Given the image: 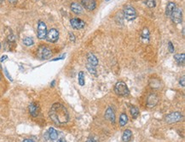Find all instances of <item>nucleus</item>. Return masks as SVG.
<instances>
[{
	"label": "nucleus",
	"instance_id": "f257e3e1",
	"mask_svg": "<svg viewBox=\"0 0 185 142\" xmlns=\"http://www.w3.org/2000/svg\"><path fill=\"white\" fill-rule=\"evenodd\" d=\"M49 116L56 125H63L69 121V113L67 108L60 103L53 104L50 110Z\"/></svg>",
	"mask_w": 185,
	"mask_h": 142
},
{
	"label": "nucleus",
	"instance_id": "f03ea898",
	"mask_svg": "<svg viewBox=\"0 0 185 142\" xmlns=\"http://www.w3.org/2000/svg\"><path fill=\"white\" fill-rule=\"evenodd\" d=\"M114 92L118 96L126 97L130 94V90L124 81H118L114 86Z\"/></svg>",
	"mask_w": 185,
	"mask_h": 142
},
{
	"label": "nucleus",
	"instance_id": "7ed1b4c3",
	"mask_svg": "<svg viewBox=\"0 0 185 142\" xmlns=\"http://www.w3.org/2000/svg\"><path fill=\"white\" fill-rule=\"evenodd\" d=\"M123 14H124L125 19H126L129 22L134 21L136 18V16H137V14H136L135 8H133L131 5H127V6H125L124 8Z\"/></svg>",
	"mask_w": 185,
	"mask_h": 142
},
{
	"label": "nucleus",
	"instance_id": "20e7f679",
	"mask_svg": "<svg viewBox=\"0 0 185 142\" xmlns=\"http://www.w3.org/2000/svg\"><path fill=\"white\" fill-rule=\"evenodd\" d=\"M183 118H184V116H183L181 112L175 111V112H172L171 114L166 116V122L167 123H169V124H172V123H176V122H178L182 121Z\"/></svg>",
	"mask_w": 185,
	"mask_h": 142
},
{
	"label": "nucleus",
	"instance_id": "39448f33",
	"mask_svg": "<svg viewBox=\"0 0 185 142\" xmlns=\"http://www.w3.org/2000/svg\"><path fill=\"white\" fill-rule=\"evenodd\" d=\"M37 55L41 59H48L52 56V52L49 47L43 45V46H40L38 49Z\"/></svg>",
	"mask_w": 185,
	"mask_h": 142
},
{
	"label": "nucleus",
	"instance_id": "423d86ee",
	"mask_svg": "<svg viewBox=\"0 0 185 142\" xmlns=\"http://www.w3.org/2000/svg\"><path fill=\"white\" fill-rule=\"evenodd\" d=\"M172 18V21L175 24H179L183 21V12L182 10L178 7H176L173 10V12L170 16Z\"/></svg>",
	"mask_w": 185,
	"mask_h": 142
},
{
	"label": "nucleus",
	"instance_id": "0eeeda50",
	"mask_svg": "<svg viewBox=\"0 0 185 142\" xmlns=\"http://www.w3.org/2000/svg\"><path fill=\"white\" fill-rule=\"evenodd\" d=\"M47 27H46V24L42 22V21H39V23H38V30H37V35H38V38L39 39H44L46 38V34H47Z\"/></svg>",
	"mask_w": 185,
	"mask_h": 142
},
{
	"label": "nucleus",
	"instance_id": "6e6552de",
	"mask_svg": "<svg viewBox=\"0 0 185 142\" xmlns=\"http://www.w3.org/2000/svg\"><path fill=\"white\" fill-rule=\"evenodd\" d=\"M46 40L48 42H51V43H55L56 42L58 39H59V32L57 29L55 28H51L49 30V32H47V34H46Z\"/></svg>",
	"mask_w": 185,
	"mask_h": 142
},
{
	"label": "nucleus",
	"instance_id": "1a4fd4ad",
	"mask_svg": "<svg viewBox=\"0 0 185 142\" xmlns=\"http://www.w3.org/2000/svg\"><path fill=\"white\" fill-rule=\"evenodd\" d=\"M159 96L156 93H151V94L148 95V97L147 99V105L149 108L155 107L159 103Z\"/></svg>",
	"mask_w": 185,
	"mask_h": 142
},
{
	"label": "nucleus",
	"instance_id": "9d476101",
	"mask_svg": "<svg viewBox=\"0 0 185 142\" xmlns=\"http://www.w3.org/2000/svg\"><path fill=\"white\" fill-rule=\"evenodd\" d=\"M70 24H71V26H72L73 28L78 29V30L82 29V28H84L85 27V22L83 20L79 19V18H73V19H71Z\"/></svg>",
	"mask_w": 185,
	"mask_h": 142
},
{
	"label": "nucleus",
	"instance_id": "9b49d317",
	"mask_svg": "<svg viewBox=\"0 0 185 142\" xmlns=\"http://www.w3.org/2000/svg\"><path fill=\"white\" fill-rule=\"evenodd\" d=\"M81 3L83 7L89 11H92L96 7V3L95 0H81Z\"/></svg>",
	"mask_w": 185,
	"mask_h": 142
},
{
	"label": "nucleus",
	"instance_id": "f8f14e48",
	"mask_svg": "<svg viewBox=\"0 0 185 142\" xmlns=\"http://www.w3.org/2000/svg\"><path fill=\"white\" fill-rule=\"evenodd\" d=\"M28 110H29L30 115L33 117L38 116L39 113V106L38 104L35 103V102H33V103L30 104V105L28 107Z\"/></svg>",
	"mask_w": 185,
	"mask_h": 142
},
{
	"label": "nucleus",
	"instance_id": "ddd939ff",
	"mask_svg": "<svg viewBox=\"0 0 185 142\" xmlns=\"http://www.w3.org/2000/svg\"><path fill=\"white\" fill-rule=\"evenodd\" d=\"M106 120L109 121L112 123L115 122V113L114 111V110L111 107H108L105 111V115H104Z\"/></svg>",
	"mask_w": 185,
	"mask_h": 142
},
{
	"label": "nucleus",
	"instance_id": "4468645a",
	"mask_svg": "<svg viewBox=\"0 0 185 142\" xmlns=\"http://www.w3.org/2000/svg\"><path fill=\"white\" fill-rule=\"evenodd\" d=\"M161 84H162V83H161V80H160L159 78L154 77L151 78V79L149 80V86H150L152 88H154V89H159V88L162 87Z\"/></svg>",
	"mask_w": 185,
	"mask_h": 142
},
{
	"label": "nucleus",
	"instance_id": "2eb2a0df",
	"mask_svg": "<svg viewBox=\"0 0 185 142\" xmlns=\"http://www.w3.org/2000/svg\"><path fill=\"white\" fill-rule=\"evenodd\" d=\"M71 8V10L73 12V13L77 14V15H79L83 12V7L81 6V4H79V3H73L70 6Z\"/></svg>",
	"mask_w": 185,
	"mask_h": 142
},
{
	"label": "nucleus",
	"instance_id": "dca6fc26",
	"mask_svg": "<svg viewBox=\"0 0 185 142\" xmlns=\"http://www.w3.org/2000/svg\"><path fill=\"white\" fill-rule=\"evenodd\" d=\"M87 60H88V64L92 65L94 67H96L98 65V59L93 53L87 54Z\"/></svg>",
	"mask_w": 185,
	"mask_h": 142
},
{
	"label": "nucleus",
	"instance_id": "f3484780",
	"mask_svg": "<svg viewBox=\"0 0 185 142\" xmlns=\"http://www.w3.org/2000/svg\"><path fill=\"white\" fill-rule=\"evenodd\" d=\"M176 3H173V2H169L166 5V16H171V15L173 12L174 9L176 8Z\"/></svg>",
	"mask_w": 185,
	"mask_h": 142
},
{
	"label": "nucleus",
	"instance_id": "a211bd4d",
	"mask_svg": "<svg viewBox=\"0 0 185 142\" xmlns=\"http://www.w3.org/2000/svg\"><path fill=\"white\" fill-rule=\"evenodd\" d=\"M132 137V132L131 129H125L122 135V140L124 142H130Z\"/></svg>",
	"mask_w": 185,
	"mask_h": 142
},
{
	"label": "nucleus",
	"instance_id": "6ab92c4d",
	"mask_svg": "<svg viewBox=\"0 0 185 142\" xmlns=\"http://www.w3.org/2000/svg\"><path fill=\"white\" fill-rule=\"evenodd\" d=\"M174 59L179 65H184L185 63V55L184 53L182 54H176L174 55Z\"/></svg>",
	"mask_w": 185,
	"mask_h": 142
},
{
	"label": "nucleus",
	"instance_id": "aec40b11",
	"mask_svg": "<svg viewBox=\"0 0 185 142\" xmlns=\"http://www.w3.org/2000/svg\"><path fill=\"white\" fill-rule=\"evenodd\" d=\"M48 134L49 137L51 141H55L58 138V132L54 129V128H50L49 131H48Z\"/></svg>",
	"mask_w": 185,
	"mask_h": 142
},
{
	"label": "nucleus",
	"instance_id": "412c9836",
	"mask_svg": "<svg viewBox=\"0 0 185 142\" xmlns=\"http://www.w3.org/2000/svg\"><path fill=\"white\" fill-rule=\"evenodd\" d=\"M128 122V116L125 113H122L119 116V126L120 127H124L126 125V123Z\"/></svg>",
	"mask_w": 185,
	"mask_h": 142
},
{
	"label": "nucleus",
	"instance_id": "4be33fe9",
	"mask_svg": "<svg viewBox=\"0 0 185 142\" xmlns=\"http://www.w3.org/2000/svg\"><path fill=\"white\" fill-rule=\"evenodd\" d=\"M130 112H131V115H132L133 119H136L137 116H139V111H138V109H137L136 106H134V105H131V106H130Z\"/></svg>",
	"mask_w": 185,
	"mask_h": 142
},
{
	"label": "nucleus",
	"instance_id": "5701e85b",
	"mask_svg": "<svg viewBox=\"0 0 185 142\" xmlns=\"http://www.w3.org/2000/svg\"><path fill=\"white\" fill-rule=\"evenodd\" d=\"M78 80H79V84L80 86H84L85 84V74L83 71H80L78 76Z\"/></svg>",
	"mask_w": 185,
	"mask_h": 142
},
{
	"label": "nucleus",
	"instance_id": "b1692460",
	"mask_svg": "<svg viewBox=\"0 0 185 142\" xmlns=\"http://www.w3.org/2000/svg\"><path fill=\"white\" fill-rule=\"evenodd\" d=\"M23 44L26 46H31L34 44V41H33V39L31 38V37H26L25 39H23Z\"/></svg>",
	"mask_w": 185,
	"mask_h": 142
},
{
	"label": "nucleus",
	"instance_id": "393cba45",
	"mask_svg": "<svg viewBox=\"0 0 185 142\" xmlns=\"http://www.w3.org/2000/svg\"><path fill=\"white\" fill-rule=\"evenodd\" d=\"M149 36H150V34H149V31L148 28H144L143 30V33H142V39H144V40H148L149 39Z\"/></svg>",
	"mask_w": 185,
	"mask_h": 142
},
{
	"label": "nucleus",
	"instance_id": "a878e982",
	"mask_svg": "<svg viewBox=\"0 0 185 142\" xmlns=\"http://www.w3.org/2000/svg\"><path fill=\"white\" fill-rule=\"evenodd\" d=\"M145 4L150 9L152 8H155L156 6V3H155V0H146L145 1Z\"/></svg>",
	"mask_w": 185,
	"mask_h": 142
},
{
	"label": "nucleus",
	"instance_id": "bb28decb",
	"mask_svg": "<svg viewBox=\"0 0 185 142\" xmlns=\"http://www.w3.org/2000/svg\"><path fill=\"white\" fill-rule=\"evenodd\" d=\"M86 69H87V70H88L91 75H95V76L96 75V69H95L94 66L87 64H86Z\"/></svg>",
	"mask_w": 185,
	"mask_h": 142
},
{
	"label": "nucleus",
	"instance_id": "cd10ccee",
	"mask_svg": "<svg viewBox=\"0 0 185 142\" xmlns=\"http://www.w3.org/2000/svg\"><path fill=\"white\" fill-rule=\"evenodd\" d=\"M168 49H169V52H171V53H173L174 52V46H173V45H172V42H169L168 43Z\"/></svg>",
	"mask_w": 185,
	"mask_h": 142
},
{
	"label": "nucleus",
	"instance_id": "c85d7f7f",
	"mask_svg": "<svg viewBox=\"0 0 185 142\" xmlns=\"http://www.w3.org/2000/svg\"><path fill=\"white\" fill-rule=\"evenodd\" d=\"M69 39H70L72 42H75L76 38H75V35H74L73 33H69Z\"/></svg>",
	"mask_w": 185,
	"mask_h": 142
},
{
	"label": "nucleus",
	"instance_id": "c756f323",
	"mask_svg": "<svg viewBox=\"0 0 185 142\" xmlns=\"http://www.w3.org/2000/svg\"><path fill=\"white\" fill-rule=\"evenodd\" d=\"M4 73H5V75H6V76H7V77L9 78V80H11V81L13 80V79H12V77H11V76H10V74H9V72H8V70H7V69H4Z\"/></svg>",
	"mask_w": 185,
	"mask_h": 142
},
{
	"label": "nucleus",
	"instance_id": "7c9ffc66",
	"mask_svg": "<svg viewBox=\"0 0 185 142\" xmlns=\"http://www.w3.org/2000/svg\"><path fill=\"white\" fill-rule=\"evenodd\" d=\"M179 83H180V85H181L182 87H184L185 86V77L184 76H183V77L181 78V80H180Z\"/></svg>",
	"mask_w": 185,
	"mask_h": 142
},
{
	"label": "nucleus",
	"instance_id": "2f4dec72",
	"mask_svg": "<svg viewBox=\"0 0 185 142\" xmlns=\"http://www.w3.org/2000/svg\"><path fill=\"white\" fill-rule=\"evenodd\" d=\"M7 58H8V56L3 55V56H2V57H1V58H0V62H1V63H3V62L4 60H6Z\"/></svg>",
	"mask_w": 185,
	"mask_h": 142
},
{
	"label": "nucleus",
	"instance_id": "473e14b6",
	"mask_svg": "<svg viewBox=\"0 0 185 142\" xmlns=\"http://www.w3.org/2000/svg\"><path fill=\"white\" fill-rule=\"evenodd\" d=\"M22 142H34L33 140H31V139H25V140H23Z\"/></svg>",
	"mask_w": 185,
	"mask_h": 142
},
{
	"label": "nucleus",
	"instance_id": "72a5a7b5",
	"mask_svg": "<svg viewBox=\"0 0 185 142\" xmlns=\"http://www.w3.org/2000/svg\"><path fill=\"white\" fill-rule=\"evenodd\" d=\"M9 1H10V3H13V4L17 3V0H9Z\"/></svg>",
	"mask_w": 185,
	"mask_h": 142
},
{
	"label": "nucleus",
	"instance_id": "f704fd0d",
	"mask_svg": "<svg viewBox=\"0 0 185 142\" xmlns=\"http://www.w3.org/2000/svg\"><path fill=\"white\" fill-rule=\"evenodd\" d=\"M56 142H66V141L64 139H60V140H58Z\"/></svg>",
	"mask_w": 185,
	"mask_h": 142
},
{
	"label": "nucleus",
	"instance_id": "c9c22d12",
	"mask_svg": "<svg viewBox=\"0 0 185 142\" xmlns=\"http://www.w3.org/2000/svg\"><path fill=\"white\" fill-rule=\"evenodd\" d=\"M86 142H96L94 140H92V139H89V140H87V141Z\"/></svg>",
	"mask_w": 185,
	"mask_h": 142
},
{
	"label": "nucleus",
	"instance_id": "e433bc0d",
	"mask_svg": "<svg viewBox=\"0 0 185 142\" xmlns=\"http://www.w3.org/2000/svg\"><path fill=\"white\" fill-rule=\"evenodd\" d=\"M55 80H53L52 83H51V87H54V86H55Z\"/></svg>",
	"mask_w": 185,
	"mask_h": 142
},
{
	"label": "nucleus",
	"instance_id": "4c0bfd02",
	"mask_svg": "<svg viewBox=\"0 0 185 142\" xmlns=\"http://www.w3.org/2000/svg\"><path fill=\"white\" fill-rule=\"evenodd\" d=\"M3 1H4V0H0V3H3Z\"/></svg>",
	"mask_w": 185,
	"mask_h": 142
},
{
	"label": "nucleus",
	"instance_id": "58836bf2",
	"mask_svg": "<svg viewBox=\"0 0 185 142\" xmlns=\"http://www.w3.org/2000/svg\"><path fill=\"white\" fill-rule=\"evenodd\" d=\"M106 2H108V1H110V0H105Z\"/></svg>",
	"mask_w": 185,
	"mask_h": 142
},
{
	"label": "nucleus",
	"instance_id": "ea45409f",
	"mask_svg": "<svg viewBox=\"0 0 185 142\" xmlns=\"http://www.w3.org/2000/svg\"><path fill=\"white\" fill-rule=\"evenodd\" d=\"M0 49H1V43H0Z\"/></svg>",
	"mask_w": 185,
	"mask_h": 142
}]
</instances>
